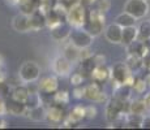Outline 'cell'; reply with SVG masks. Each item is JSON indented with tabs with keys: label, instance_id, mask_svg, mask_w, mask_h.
Returning a JSON list of instances; mask_svg holds the SVG:
<instances>
[{
	"label": "cell",
	"instance_id": "1",
	"mask_svg": "<svg viewBox=\"0 0 150 130\" xmlns=\"http://www.w3.org/2000/svg\"><path fill=\"white\" fill-rule=\"evenodd\" d=\"M103 26H105V13L98 9H94L89 13L85 25H83V29L89 31L93 37H97L102 33Z\"/></svg>",
	"mask_w": 150,
	"mask_h": 130
},
{
	"label": "cell",
	"instance_id": "2",
	"mask_svg": "<svg viewBox=\"0 0 150 130\" xmlns=\"http://www.w3.org/2000/svg\"><path fill=\"white\" fill-rule=\"evenodd\" d=\"M94 37L91 35L89 31H86L83 27H74L73 30H71L68 37V42L71 44H73L77 48H86L90 47L93 43Z\"/></svg>",
	"mask_w": 150,
	"mask_h": 130
},
{
	"label": "cell",
	"instance_id": "3",
	"mask_svg": "<svg viewBox=\"0 0 150 130\" xmlns=\"http://www.w3.org/2000/svg\"><path fill=\"white\" fill-rule=\"evenodd\" d=\"M86 18H88L86 11L81 3H77V4L72 5L71 8H68L65 20L71 25V27H83Z\"/></svg>",
	"mask_w": 150,
	"mask_h": 130
},
{
	"label": "cell",
	"instance_id": "4",
	"mask_svg": "<svg viewBox=\"0 0 150 130\" xmlns=\"http://www.w3.org/2000/svg\"><path fill=\"white\" fill-rule=\"evenodd\" d=\"M41 76V68L37 63L34 61H26L21 65L18 70V77L21 82L24 83H33Z\"/></svg>",
	"mask_w": 150,
	"mask_h": 130
},
{
	"label": "cell",
	"instance_id": "5",
	"mask_svg": "<svg viewBox=\"0 0 150 130\" xmlns=\"http://www.w3.org/2000/svg\"><path fill=\"white\" fill-rule=\"evenodd\" d=\"M150 7L145 0H127L124 4V12L132 14L136 20L144 18L149 13Z\"/></svg>",
	"mask_w": 150,
	"mask_h": 130
},
{
	"label": "cell",
	"instance_id": "6",
	"mask_svg": "<svg viewBox=\"0 0 150 130\" xmlns=\"http://www.w3.org/2000/svg\"><path fill=\"white\" fill-rule=\"evenodd\" d=\"M125 102V100H124ZM123 100H119L116 98L114 99H108V102L106 103V118H107L108 122L114 124L117 118L120 117V115L123 113Z\"/></svg>",
	"mask_w": 150,
	"mask_h": 130
},
{
	"label": "cell",
	"instance_id": "7",
	"mask_svg": "<svg viewBox=\"0 0 150 130\" xmlns=\"http://www.w3.org/2000/svg\"><path fill=\"white\" fill-rule=\"evenodd\" d=\"M72 64L69 60L67 59L65 56H57L56 59L54 60L52 63V70L56 76H60V77H67L72 70Z\"/></svg>",
	"mask_w": 150,
	"mask_h": 130
},
{
	"label": "cell",
	"instance_id": "8",
	"mask_svg": "<svg viewBox=\"0 0 150 130\" xmlns=\"http://www.w3.org/2000/svg\"><path fill=\"white\" fill-rule=\"evenodd\" d=\"M111 73V78L114 79L115 83H124L125 78L132 73L131 70L128 69L125 63H117V64L114 65V68L110 70Z\"/></svg>",
	"mask_w": 150,
	"mask_h": 130
},
{
	"label": "cell",
	"instance_id": "9",
	"mask_svg": "<svg viewBox=\"0 0 150 130\" xmlns=\"http://www.w3.org/2000/svg\"><path fill=\"white\" fill-rule=\"evenodd\" d=\"M103 31H105V38L107 39L110 43H112V44H119V43H122L123 27L117 25L116 22L108 25Z\"/></svg>",
	"mask_w": 150,
	"mask_h": 130
},
{
	"label": "cell",
	"instance_id": "10",
	"mask_svg": "<svg viewBox=\"0 0 150 130\" xmlns=\"http://www.w3.org/2000/svg\"><path fill=\"white\" fill-rule=\"evenodd\" d=\"M12 27L18 33H28L31 31V24H30V16L25 13L17 14L12 21Z\"/></svg>",
	"mask_w": 150,
	"mask_h": 130
},
{
	"label": "cell",
	"instance_id": "11",
	"mask_svg": "<svg viewBox=\"0 0 150 130\" xmlns=\"http://www.w3.org/2000/svg\"><path fill=\"white\" fill-rule=\"evenodd\" d=\"M57 89H59V82L55 76L45 77L43 79H41L38 85V90L42 91L43 94H55Z\"/></svg>",
	"mask_w": 150,
	"mask_h": 130
},
{
	"label": "cell",
	"instance_id": "12",
	"mask_svg": "<svg viewBox=\"0 0 150 130\" xmlns=\"http://www.w3.org/2000/svg\"><path fill=\"white\" fill-rule=\"evenodd\" d=\"M5 109H7L8 113L13 115V116H26V112H28V107L26 104L21 103V102H17L11 98V100H8L5 103Z\"/></svg>",
	"mask_w": 150,
	"mask_h": 130
},
{
	"label": "cell",
	"instance_id": "13",
	"mask_svg": "<svg viewBox=\"0 0 150 130\" xmlns=\"http://www.w3.org/2000/svg\"><path fill=\"white\" fill-rule=\"evenodd\" d=\"M71 25L68 24H63L60 22L59 25H56L55 27L51 29V37L56 40V42H62V40H65L68 39L69 37V33H71Z\"/></svg>",
	"mask_w": 150,
	"mask_h": 130
},
{
	"label": "cell",
	"instance_id": "14",
	"mask_svg": "<svg viewBox=\"0 0 150 130\" xmlns=\"http://www.w3.org/2000/svg\"><path fill=\"white\" fill-rule=\"evenodd\" d=\"M30 24H31V31H38L47 25L46 14L42 11L37 9L30 14Z\"/></svg>",
	"mask_w": 150,
	"mask_h": 130
},
{
	"label": "cell",
	"instance_id": "15",
	"mask_svg": "<svg viewBox=\"0 0 150 130\" xmlns=\"http://www.w3.org/2000/svg\"><path fill=\"white\" fill-rule=\"evenodd\" d=\"M46 118L52 124H59L64 120V111L63 108L57 104V105H52L46 111Z\"/></svg>",
	"mask_w": 150,
	"mask_h": 130
},
{
	"label": "cell",
	"instance_id": "16",
	"mask_svg": "<svg viewBox=\"0 0 150 130\" xmlns=\"http://www.w3.org/2000/svg\"><path fill=\"white\" fill-rule=\"evenodd\" d=\"M90 76L96 82L102 85L103 82H106V81L111 77V73H110V69L106 68V65H97L96 68H94V70L91 72Z\"/></svg>",
	"mask_w": 150,
	"mask_h": 130
},
{
	"label": "cell",
	"instance_id": "17",
	"mask_svg": "<svg viewBox=\"0 0 150 130\" xmlns=\"http://www.w3.org/2000/svg\"><path fill=\"white\" fill-rule=\"evenodd\" d=\"M26 116L30 118L34 122H39V121L46 120V109L39 104V105L31 107V108H28Z\"/></svg>",
	"mask_w": 150,
	"mask_h": 130
},
{
	"label": "cell",
	"instance_id": "18",
	"mask_svg": "<svg viewBox=\"0 0 150 130\" xmlns=\"http://www.w3.org/2000/svg\"><path fill=\"white\" fill-rule=\"evenodd\" d=\"M137 39V26H128V27H123L122 31V43L125 46L131 44L132 42Z\"/></svg>",
	"mask_w": 150,
	"mask_h": 130
},
{
	"label": "cell",
	"instance_id": "19",
	"mask_svg": "<svg viewBox=\"0 0 150 130\" xmlns=\"http://www.w3.org/2000/svg\"><path fill=\"white\" fill-rule=\"evenodd\" d=\"M29 89L25 87V86H21V85H17L16 87L13 89L12 91V99L17 100V102H21L24 104H26L28 102V98H29Z\"/></svg>",
	"mask_w": 150,
	"mask_h": 130
},
{
	"label": "cell",
	"instance_id": "20",
	"mask_svg": "<svg viewBox=\"0 0 150 130\" xmlns=\"http://www.w3.org/2000/svg\"><path fill=\"white\" fill-rule=\"evenodd\" d=\"M63 56H65L71 63H77L80 61V48L74 47L73 44L68 43L64 47V53Z\"/></svg>",
	"mask_w": 150,
	"mask_h": 130
},
{
	"label": "cell",
	"instance_id": "21",
	"mask_svg": "<svg viewBox=\"0 0 150 130\" xmlns=\"http://www.w3.org/2000/svg\"><path fill=\"white\" fill-rule=\"evenodd\" d=\"M137 39L141 42L150 40V21H142L137 27Z\"/></svg>",
	"mask_w": 150,
	"mask_h": 130
},
{
	"label": "cell",
	"instance_id": "22",
	"mask_svg": "<svg viewBox=\"0 0 150 130\" xmlns=\"http://www.w3.org/2000/svg\"><path fill=\"white\" fill-rule=\"evenodd\" d=\"M100 91H102V85L94 81L93 83L85 87V98L89 100H96V98L99 95Z\"/></svg>",
	"mask_w": 150,
	"mask_h": 130
},
{
	"label": "cell",
	"instance_id": "23",
	"mask_svg": "<svg viewBox=\"0 0 150 130\" xmlns=\"http://www.w3.org/2000/svg\"><path fill=\"white\" fill-rule=\"evenodd\" d=\"M136 21H137V20L134 18L132 14H129L127 12L120 13L119 16L116 17V20H115V22H116L119 26H122V27H128V26L136 25Z\"/></svg>",
	"mask_w": 150,
	"mask_h": 130
},
{
	"label": "cell",
	"instance_id": "24",
	"mask_svg": "<svg viewBox=\"0 0 150 130\" xmlns=\"http://www.w3.org/2000/svg\"><path fill=\"white\" fill-rule=\"evenodd\" d=\"M125 64L131 72L138 70L142 66V57L140 55H128V59H127Z\"/></svg>",
	"mask_w": 150,
	"mask_h": 130
},
{
	"label": "cell",
	"instance_id": "25",
	"mask_svg": "<svg viewBox=\"0 0 150 130\" xmlns=\"http://www.w3.org/2000/svg\"><path fill=\"white\" fill-rule=\"evenodd\" d=\"M142 115H134V113H127V126L128 128H141L142 126Z\"/></svg>",
	"mask_w": 150,
	"mask_h": 130
},
{
	"label": "cell",
	"instance_id": "26",
	"mask_svg": "<svg viewBox=\"0 0 150 130\" xmlns=\"http://www.w3.org/2000/svg\"><path fill=\"white\" fill-rule=\"evenodd\" d=\"M96 66L97 65H96V63H94V60H93V56L81 60V64H80L81 73L82 74H89V76L91 74V72L94 70V68H96Z\"/></svg>",
	"mask_w": 150,
	"mask_h": 130
},
{
	"label": "cell",
	"instance_id": "27",
	"mask_svg": "<svg viewBox=\"0 0 150 130\" xmlns=\"http://www.w3.org/2000/svg\"><path fill=\"white\" fill-rule=\"evenodd\" d=\"M146 111V105L144 103V100H134L129 104V113H134V115H142Z\"/></svg>",
	"mask_w": 150,
	"mask_h": 130
},
{
	"label": "cell",
	"instance_id": "28",
	"mask_svg": "<svg viewBox=\"0 0 150 130\" xmlns=\"http://www.w3.org/2000/svg\"><path fill=\"white\" fill-rule=\"evenodd\" d=\"M68 117L71 120H73L74 122H80L82 118H85V107H81V105L74 107L71 111V115Z\"/></svg>",
	"mask_w": 150,
	"mask_h": 130
},
{
	"label": "cell",
	"instance_id": "29",
	"mask_svg": "<svg viewBox=\"0 0 150 130\" xmlns=\"http://www.w3.org/2000/svg\"><path fill=\"white\" fill-rule=\"evenodd\" d=\"M54 100L56 104L62 105V104H67L69 102V94L67 91H56L54 94Z\"/></svg>",
	"mask_w": 150,
	"mask_h": 130
},
{
	"label": "cell",
	"instance_id": "30",
	"mask_svg": "<svg viewBox=\"0 0 150 130\" xmlns=\"http://www.w3.org/2000/svg\"><path fill=\"white\" fill-rule=\"evenodd\" d=\"M146 87H148V85H146V82L144 79H134V83L133 86H132V89H134V91H137L138 94H141V92H145Z\"/></svg>",
	"mask_w": 150,
	"mask_h": 130
},
{
	"label": "cell",
	"instance_id": "31",
	"mask_svg": "<svg viewBox=\"0 0 150 130\" xmlns=\"http://www.w3.org/2000/svg\"><path fill=\"white\" fill-rule=\"evenodd\" d=\"M110 8H111L110 0H98L97 1V9L100 11V12L106 13L107 11H110Z\"/></svg>",
	"mask_w": 150,
	"mask_h": 130
},
{
	"label": "cell",
	"instance_id": "32",
	"mask_svg": "<svg viewBox=\"0 0 150 130\" xmlns=\"http://www.w3.org/2000/svg\"><path fill=\"white\" fill-rule=\"evenodd\" d=\"M83 82V74L82 73H74L71 76V83L73 86H81Z\"/></svg>",
	"mask_w": 150,
	"mask_h": 130
},
{
	"label": "cell",
	"instance_id": "33",
	"mask_svg": "<svg viewBox=\"0 0 150 130\" xmlns=\"http://www.w3.org/2000/svg\"><path fill=\"white\" fill-rule=\"evenodd\" d=\"M97 116V108L94 105H88L85 107V118H89V120H93Z\"/></svg>",
	"mask_w": 150,
	"mask_h": 130
},
{
	"label": "cell",
	"instance_id": "34",
	"mask_svg": "<svg viewBox=\"0 0 150 130\" xmlns=\"http://www.w3.org/2000/svg\"><path fill=\"white\" fill-rule=\"evenodd\" d=\"M73 96L76 99H82L85 98V87L81 86H74V90H73Z\"/></svg>",
	"mask_w": 150,
	"mask_h": 130
},
{
	"label": "cell",
	"instance_id": "35",
	"mask_svg": "<svg viewBox=\"0 0 150 130\" xmlns=\"http://www.w3.org/2000/svg\"><path fill=\"white\" fill-rule=\"evenodd\" d=\"M93 60L96 65H106V56L105 55H93Z\"/></svg>",
	"mask_w": 150,
	"mask_h": 130
},
{
	"label": "cell",
	"instance_id": "36",
	"mask_svg": "<svg viewBox=\"0 0 150 130\" xmlns=\"http://www.w3.org/2000/svg\"><path fill=\"white\" fill-rule=\"evenodd\" d=\"M94 102H97V103H107L108 102V98H107V95H106V92H103V90L99 92V95L96 98V100Z\"/></svg>",
	"mask_w": 150,
	"mask_h": 130
},
{
	"label": "cell",
	"instance_id": "37",
	"mask_svg": "<svg viewBox=\"0 0 150 130\" xmlns=\"http://www.w3.org/2000/svg\"><path fill=\"white\" fill-rule=\"evenodd\" d=\"M141 128H149V129H150V116L144 117V120H142V126H141Z\"/></svg>",
	"mask_w": 150,
	"mask_h": 130
},
{
	"label": "cell",
	"instance_id": "38",
	"mask_svg": "<svg viewBox=\"0 0 150 130\" xmlns=\"http://www.w3.org/2000/svg\"><path fill=\"white\" fill-rule=\"evenodd\" d=\"M144 103H145L146 108H150V92L145 94V96H144Z\"/></svg>",
	"mask_w": 150,
	"mask_h": 130
},
{
	"label": "cell",
	"instance_id": "39",
	"mask_svg": "<svg viewBox=\"0 0 150 130\" xmlns=\"http://www.w3.org/2000/svg\"><path fill=\"white\" fill-rule=\"evenodd\" d=\"M144 81H145V82H146V85H148V86H150V73H148V74H146V76H145V78H144Z\"/></svg>",
	"mask_w": 150,
	"mask_h": 130
},
{
	"label": "cell",
	"instance_id": "40",
	"mask_svg": "<svg viewBox=\"0 0 150 130\" xmlns=\"http://www.w3.org/2000/svg\"><path fill=\"white\" fill-rule=\"evenodd\" d=\"M7 3H9L11 5H16L20 3V0H7Z\"/></svg>",
	"mask_w": 150,
	"mask_h": 130
},
{
	"label": "cell",
	"instance_id": "41",
	"mask_svg": "<svg viewBox=\"0 0 150 130\" xmlns=\"http://www.w3.org/2000/svg\"><path fill=\"white\" fill-rule=\"evenodd\" d=\"M145 1H148V0H145Z\"/></svg>",
	"mask_w": 150,
	"mask_h": 130
}]
</instances>
